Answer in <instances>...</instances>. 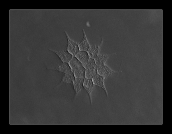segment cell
I'll return each instance as SVG.
<instances>
[{"label":"cell","instance_id":"10","mask_svg":"<svg viewBox=\"0 0 172 134\" xmlns=\"http://www.w3.org/2000/svg\"><path fill=\"white\" fill-rule=\"evenodd\" d=\"M49 69L56 70L64 73L72 71L68 63L65 62H62L55 68Z\"/></svg>","mask_w":172,"mask_h":134},{"label":"cell","instance_id":"6","mask_svg":"<svg viewBox=\"0 0 172 134\" xmlns=\"http://www.w3.org/2000/svg\"><path fill=\"white\" fill-rule=\"evenodd\" d=\"M94 85L92 79L84 78L83 86L88 94L91 104H92L91 95Z\"/></svg>","mask_w":172,"mask_h":134},{"label":"cell","instance_id":"13","mask_svg":"<svg viewBox=\"0 0 172 134\" xmlns=\"http://www.w3.org/2000/svg\"><path fill=\"white\" fill-rule=\"evenodd\" d=\"M72 71L82 66V64L73 56L68 63Z\"/></svg>","mask_w":172,"mask_h":134},{"label":"cell","instance_id":"7","mask_svg":"<svg viewBox=\"0 0 172 134\" xmlns=\"http://www.w3.org/2000/svg\"><path fill=\"white\" fill-rule=\"evenodd\" d=\"M104 79L102 76L97 74L92 80L94 85L102 89L104 91L106 96H108V92L104 82Z\"/></svg>","mask_w":172,"mask_h":134},{"label":"cell","instance_id":"15","mask_svg":"<svg viewBox=\"0 0 172 134\" xmlns=\"http://www.w3.org/2000/svg\"><path fill=\"white\" fill-rule=\"evenodd\" d=\"M85 70L82 66L73 71L75 78H84Z\"/></svg>","mask_w":172,"mask_h":134},{"label":"cell","instance_id":"2","mask_svg":"<svg viewBox=\"0 0 172 134\" xmlns=\"http://www.w3.org/2000/svg\"><path fill=\"white\" fill-rule=\"evenodd\" d=\"M48 50L56 55L62 62L68 63L73 56L67 50L57 51L50 48H48Z\"/></svg>","mask_w":172,"mask_h":134},{"label":"cell","instance_id":"8","mask_svg":"<svg viewBox=\"0 0 172 134\" xmlns=\"http://www.w3.org/2000/svg\"><path fill=\"white\" fill-rule=\"evenodd\" d=\"M82 30L83 34V37L82 40L78 43V44L80 51H87L90 45L87 40L84 29L82 28Z\"/></svg>","mask_w":172,"mask_h":134},{"label":"cell","instance_id":"4","mask_svg":"<svg viewBox=\"0 0 172 134\" xmlns=\"http://www.w3.org/2000/svg\"><path fill=\"white\" fill-rule=\"evenodd\" d=\"M103 41V38H101V41L99 44L90 45L87 52L89 58L94 59L99 54L100 48Z\"/></svg>","mask_w":172,"mask_h":134},{"label":"cell","instance_id":"14","mask_svg":"<svg viewBox=\"0 0 172 134\" xmlns=\"http://www.w3.org/2000/svg\"><path fill=\"white\" fill-rule=\"evenodd\" d=\"M97 74L96 69L90 68L86 69L84 78L92 79Z\"/></svg>","mask_w":172,"mask_h":134},{"label":"cell","instance_id":"1","mask_svg":"<svg viewBox=\"0 0 172 134\" xmlns=\"http://www.w3.org/2000/svg\"><path fill=\"white\" fill-rule=\"evenodd\" d=\"M64 33L67 40V50L73 56H75L80 51L78 44L70 38L66 31Z\"/></svg>","mask_w":172,"mask_h":134},{"label":"cell","instance_id":"16","mask_svg":"<svg viewBox=\"0 0 172 134\" xmlns=\"http://www.w3.org/2000/svg\"><path fill=\"white\" fill-rule=\"evenodd\" d=\"M82 66L85 69L90 68L96 69L97 67L94 59L91 58H89L87 61L83 64Z\"/></svg>","mask_w":172,"mask_h":134},{"label":"cell","instance_id":"5","mask_svg":"<svg viewBox=\"0 0 172 134\" xmlns=\"http://www.w3.org/2000/svg\"><path fill=\"white\" fill-rule=\"evenodd\" d=\"M75 79V77L72 71L65 73L62 77L60 82L56 86L55 88L62 84H73Z\"/></svg>","mask_w":172,"mask_h":134},{"label":"cell","instance_id":"3","mask_svg":"<svg viewBox=\"0 0 172 134\" xmlns=\"http://www.w3.org/2000/svg\"><path fill=\"white\" fill-rule=\"evenodd\" d=\"M96 69L97 74L102 76L104 79L112 74L118 73L112 70L105 64L97 66Z\"/></svg>","mask_w":172,"mask_h":134},{"label":"cell","instance_id":"12","mask_svg":"<svg viewBox=\"0 0 172 134\" xmlns=\"http://www.w3.org/2000/svg\"><path fill=\"white\" fill-rule=\"evenodd\" d=\"M82 64L89 58L87 51H79L74 56Z\"/></svg>","mask_w":172,"mask_h":134},{"label":"cell","instance_id":"9","mask_svg":"<svg viewBox=\"0 0 172 134\" xmlns=\"http://www.w3.org/2000/svg\"><path fill=\"white\" fill-rule=\"evenodd\" d=\"M84 78H75L73 84L75 91V96H76L81 91L83 85Z\"/></svg>","mask_w":172,"mask_h":134},{"label":"cell","instance_id":"11","mask_svg":"<svg viewBox=\"0 0 172 134\" xmlns=\"http://www.w3.org/2000/svg\"><path fill=\"white\" fill-rule=\"evenodd\" d=\"M109 55L99 54L94 59L97 66L105 65Z\"/></svg>","mask_w":172,"mask_h":134}]
</instances>
